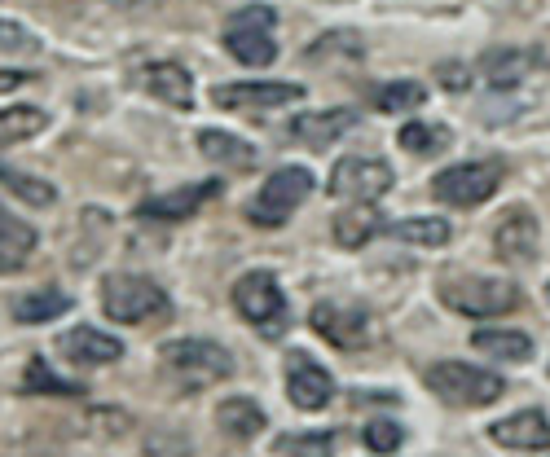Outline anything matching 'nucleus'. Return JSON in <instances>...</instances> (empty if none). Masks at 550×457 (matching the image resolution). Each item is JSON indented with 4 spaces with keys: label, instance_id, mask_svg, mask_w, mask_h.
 Instances as JSON below:
<instances>
[{
    "label": "nucleus",
    "instance_id": "obj_1",
    "mask_svg": "<svg viewBox=\"0 0 550 457\" xmlns=\"http://www.w3.org/2000/svg\"><path fill=\"white\" fill-rule=\"evenodd\" d=\"M423 383L445 400V405H462V409H476V405H493L506 383L493 370H480V365L467 361H436L423 370Z\"/></svg>",
    "mask_w": 550,
    "mask_h": 457
},
{
    "label": "nucleus",
    "instance_id": "obj_2",
    "mask_svg": "<svg viewBox=\"0 0 550 457\" xmlns=\"http://www.w3.org/2000/svg\"><path fill=\"white\" fill-rule=\"evenodd\" d=\"M163 365L181 378L185 392H198V387L220 383V378L234 374V356L220 348V343H207V339H172V343H163Z\"/></svg>",
    "mask_w": 550,
    "mask_h": 457
},
{
    "label": "nucleus",
    "instance_id": "obj_3",
    "mask_svg": "<svg viewBox=\"0 0 550 457\" xmlns=\"http://www.w3.org/2000/svg\"><path fill=\"white\" fill-rule=\"evenodd\" d=\"M172 304L163 295V286H154L150 277H132V273H115L102 282V312L110 321H124V326H141L150 317H163Z\"/></svg>",
    "mask_w": 550,
    "mask_h": 457
},
{
    "label": "nucleus",
    "instance_id": "obj_4",
    "mask_svg": "<svg viewBox=\"0 0 550 457\" xmlns=\"http://www.w3.org/2000/svg\"><path fill=\"white\" fill-rule=\"evenodd\" d=\"M308 194H313V172H308V167H295V163L278 167V172L260 185V194L247 203V220L260 229H278Z\"/></svg>",
    "mask_w": 550,
    "mask_h": 457
},
{
    "label": "nucleus",
    "instance_id": "obj_5",
    "mask_svg": "<svg viewBox=\"0 0 550 457\" xmlns=\"http://www.w3.org/2000/svg\"><path fill=\"white\" fill-rule=\"evenodd\" d=\"M234 308L264 334V339H278V334L286 330V299H282L278 277H273L269 269H251V273L238 277L234 282Z\"/></svg>",
    "mask_w": 550,
    "mask_h": 457
},
{
    "label": "nucleus",
    "instance_id": "obj_6",
    "mask_svg": "<svg viewBox=\"0 0 550 457\" xmlns=\"http://www.w3.org/2000/svg\"><path fill=\"white\" fill-rule=\"evenodd\" d=\"M392 167L383 159H370V154H348V159H339L330 167V198H339V203H374V198H383L392 189Z\"/></svg>",
    "mask_w": 550,
    "mask_h": 457
},
{
    "label": "nucleus",
    "instance_id": "obj_7",
    "mask_svg": "<svg viewBox=\"0 0 550 457\" xmlns=\"http://www.w3.org/2000/svg\"><path fill=\"white\" fill-rule=\"evenodd\" d=\"M440 299L462 317H502L520 304V291L502 277H458V282L440 286Z\"/></svg>",
    "mask_w": 550,
    "mask_h": 457
},
{
    "label": "nucleus",
    "instance_id": "obj_8",
    "mask_svg": "<svg viewBox=\"0 0 550 457\" xmlns=\"http://www.w3.org/2000/svg\"><path fill=\"white\" fill-rule=\"evenodd\" d=\"M502 185L498 163H454L432 181V194L449 207H480L484 198H493Z\"/></svg>",
    "mask_w": 550,
    "mask_h": 457
},
{
    "label": "nucleus",
    "instance_id": "obj_9",
    "mask_svg": "<svg viewBox=\"0 0 550 457\" xmlns=\"http://www.w3.org/2000/svg\"><path fill=\"white\" fill-rule=\"evenodd\" d=\"M308 326L322 334L326 343H335V348H366L370 339V312L357 308V304H335V299H322L313 312H308Z\"/></svg>",
    "mask_w": 550,
    "mask_h": 457
},
{
    "label": "nucleus",
    "instance_id": "obj_10",
    "mask_svg": "<svg viewBox=\"0 0 550 457\" xmlns=\"http://www.w3.org/2000/svg\"><path fill=\"white\" fill-rule=\"evenodd\" d=\"M286 396H291L295 409L317 414V409H326L330 396H335V378L308 352H286Z\"/></svg>",
    "mask_w": 550,
    "mask_h": 457
},
{
    "label": "nucleus",
    "instance_id": "obj_11",
    "mask_svg": "<svg viewBox=\"0 0 550 457\" xmlns=\"http://www.w3.org/2000/svg\"><path fill=\"white\" fill-rule=\"evenodd\" d=\"M300 97H304L300 84H282V80H251V84L212 88V102L220 110H278L286 102H300Z\"/></svg>",
    "mask_w": 550,
    "mask_h": 457
},
{
    "label": "nucleus",
    "instance_id": "obj_12",
    "mask_svg": "<svg viewBox=\"0 0 550 457\" xmlns=\"http://www.w3.org/2000/svg\"><path fill=\"white\" fill-rule=\"evenodd\" d=\"M537 247H542V229H537V216L524 207H511L506 216L493 225V251L511 264H528L537 260Z\"/></svg>",
    "mask_w": 550,
    "mask_h": 457
},
{
    "label": "nucleus",
    "instance_id": "obj_13",
    "mask_svg": "<svg viewBox=\"0 0 550 457\" xmlns=\"http://www.w3.org/2000/svg\"><path fill=\"white\" fill-rule=\"evenodd\" d=\"M489 440L498 449H515V453H542L550 449V418L542 409H520L511 418H498L489 427Z\"/></svg>",
    "mask_w": 550,
    "mask_h": 457
},
{
    "label": "nucleus",
    "instance_id": "obj_14",
    "mask_svg": "<svg viewBox=\"0 0 550 457\" xmlns=\"http://www.w3.org/2000/svg\"><path fill=\"white\" fill-rule=\"evenodd\" d=\"M58 352H66V361L80 365V370H97V365H110L124 356V343L115 334L97 330V326H75L58 339Z\"/></svg>",
    "mask_w": 550,
    "mask_h": 457
},
{
    "label": "nucleus",
    "instance_id": "obj_15",
    "mask_svg": "<svg viewBox=\"0 0 550 457\" xmlns=\"http://www.w3.org/2000/svg\"><path fill=\"white\" fill-rule=\"evenodd\" d=\"M220 194V181H198V185H181V189H168V194H154L137 207L141 220H185L194 216L207 198Z\"/></svg>",
    "mask_w": 550,
    "mask_h": 457
},
{
    "label": "nucleus",
    "instance_id": "obj_16",
    "mask_svg": "<svg viewBox=\"0 0 550 457\" xmlns=\"http://www.w3.org/2000/svg\"><path fill=\"white\" fill-rule=\"evenodd\" d=\"M352 124H357V110H344V106H335V110H304V115L291 119V137L300 141V146L322 150V146H330V141L344 137Z\"/></svg>",
    "mask_w": 550,
    "mask_h": 457
},
{
    "label": "nucleus",
    "instance_id": "obj_17",
    "mask_svg": "<svg viewBox=\"0 0 550 457\" xmlns=\"http://www.w3.org/2000/svg\"><path fill=\"white\" fill-rule=\"evenodd\" d=\"M269 31L273 27H256V22H225V49L242 66H269L278 58V44H273Z\"/></svg>",
    "mask_w": 550,
    "mask_h": 457
},
{
    "label": "nucleus",
    "instance_id": "obj_18",
    "mask_svg": "<svg viewBox=\"0 0 550 457\" xmlns=\"http://www.w3.org/2000/svg\"><path fill=\"white\" fill-rule=\"evenodd\" d=\"M141 80H146V88L159 97V102H168L176 110H190L194 106V80H190V71H185V66L150 62L146 71H141Z\"/></svg>",
    "mask_w": 550,
    "mask_h": 457
},
{
    "label": "nucleus",
    "instance_id": "obj_19",
    "mask_svg": "<svg viewBox=\"0 0 550 457\" xmlns=\"http://www.w3.org/2000/svg\"><path fill=\"white\" fill-rule=\"evenodd\" d=\"M198 150H203V159H212L220 167H238V172H251L256 159H260L247 141L234 137V132H225V128H203L198 132Z\"/></svg>",
    "mask_w": 550,
    "mask_h": 457
},
{
    "label": "nucleus",
    "instance_id": "obj_20",
    "mask_svg": "<svg viewBox=\"0 0 550 457\" xmlns=\"http://www.w3.org/2000/svg\"><path fill=\"white\" fill-rule=\"evenodd\" d=\"M379 229H383V216L370 203H352L348 211H339V216H335V242H339V247H348V251L366 247Z\"/></svg>",
    "mask_w": 550,
    "mask_h": 457
},
{
    "label": "nucleus",
    "instance_id": "obj_21",
    "mask_svg": "<svg viewBox=\"0 0 550 457\" xmlns=\"http://www.w3.org/2000/svg\"><path fill=\"white\" fill-rule=\"evenodd\" d=\"M216 422L225 427V436H234V440H256L260 431H264V409L256 405V400H247V396H229V400H220Z\"/></svg>",
    "mask_w": 550,
    "mask_h": 457
},
{
    "label": "nucleus",
    "instance_id": "obj_22",
    "mask_svg": "<svg viewBox=\"0 0 550 457\" xmlns=\"http://www.w3.org/2000/svg\"><path fill=\"white\" fill-rule=\"evenodd\" d=\"M36 229L22 225L14 216H0V273H14L27 264V255L36 251Z\"/></svg>",
    "mask_w": 550,
    "mask_h": 457
},
{
    "label": "nucleus",
    "instance_id": "obj_23",
    "mask_svg": "<svg viewBox=\"0 0 550 457\" xmlns=\"http://www.w3.org/2000/svg\"><path fill=\"white\" fill-rule=\"evenodd\" d=\"M533 62L537 58L524 49H493V53H484V75H489L493 88H515L533 71Z\"/></svg>",
    "mask_w": 550,
    "mask_h": 457
},
{
    "label": "nucleus",
    "instance_id": "obj_24",
    "mask_svg": "<svg viewBox=\"0 0 550 457\" xmlns=\"http://www.w3.org/2000/svg\"><path fill=\"white\" fill-rule=\"evenodd\" d=\"M66 308H71V295L58 291V286H44V291L18 299V304H14V321H22V326H40V321L62 317Z\"/></svg>",
    "mask_w": 550,
    "mask_h": 457
},
{
    "label": "nucleus",
    "instance_id": "obj_25",
    "mask_svg": "<svg viewBox=\"0 0 550 457\" xmlns=\"http://www.w3.org/2000/svg\"><path fill=\"white\" fill-rule=\"evenodd\" d=\"M471 343H476L480 352H489V356H498V361H511V365H520L533 356V339L520 330H476L471 334Z\"/></svg>",
    "mask_w": 550,
    "mask_h": 457
},
{
    "label": "nucleus",
    "instance_id": "obj_26",
    "mask_svg": "<svg viewBox=\"0 0 550 457\" xmlns=\"http://www.w3.org/2000/svg\"><path fill=\"white\" fill-rule=\"evenodd\" d=\"M49 128V115L40 106H9L0 110V146H14V141H27L36 132Z\"/></svg>",
    "mask_w": 550,
    "mask_h": 457
},
{
    "label": "nucleus",
    "instance_id": "obj_27",
    "mask_svg": "<svg viewBox=\"0 0 550 457\" xmlns=\"http://www.w3.org/2000/svg\"><path fill=\"white\" fill-rule=\"evenodd\" d=\"M22 387H27V392H40V396H84L80 383L58 378L49 365L40 361V356H36V361H27V370H22Z\"/></svg>",
    "mask_w": 550,
    "mask_h": 457
},
{
    "label": "nucleus",
    "instance_id": "obj_28",
    "mask_svg": "<svg viewBox=\"0 0 550 457\" xmlns=\"http://www.w3.org/2000/svg\"><path fill=\"white\" fill-rule=\"evenodd\" d=\"M0 185L9 189V194H18L22 203H31V207H49L53 198V185L49 181H40V176H27V172H18V167H0Z\"/></svg>",
    "mask_w": 550,
    "mask_h": 457
},
{
    "label": "nucleus",
    "instance_id": "obj_29",
    "mask_svg": "<svg viewBox=\"0 0 550 457\" xmlns=\"http://www.w3.org/2000/svg\"><path fill=\"white\" fill-rule=\"evenodd\" d=\"M401 242H418V247H445L449 242V225L440 216H414V220H401L392 229Z\"/></svg>",
    "mask_w": 550,
    "mask_h": 457
},
{
    "label": "nucleus",
    "instance_id": "obj_30",
    "mask_svg": "<svg viewBox=\"0 0 550 457\" xmlns=\"http://www.w3.org/2000/svg\"><path fill=\"white\" fill-rule=\"evenodd\" d=\"M427 102V88L418 84V80H396V84H388V88H379V93H374V106L379 110H418Z\"/></svg>",
    "mask_w": 550,
    "mask_h": 457
},
{
    "label": "nucleus",
    "instance_id": "obj_31",
    "mask_svg": "<svg viewBox=\"0 0 550 457\" xmlns=\"http://www.w3.org/2000/svg\"><path fill=\"white\" fill-rule=\"evenodd\" d=\"M0 53H18V58H31V53H40V40L31 36L22 22L0 18Z\"/></svg>",
    "mask_w": 550,
    "mask_h": 457
},
{
    "label": "nucleus",
    "instance_id": "obj_32",
    "mask_svg": "<svg viewBox=\"0 0 550 457\" xmlns=\"http://www.w3.org/2000/svg\"><path fill=\"white\" fill-rule=\"evenodd\" d=\"M396 141H401L410 154H436L440 146H445V132L432 128V124H405Z\"/></svg>",
    "mask_w": 550,
    "mask_h": 457
},
{
    "label": "nucleus",
    "instance_id": "obj_33",
    "mask_svg": "<svg viewBox=\"0 0 550 457\" xmlns=\"http://www.w3.org/2000/svg\"><path fill=\"white\" fill-rule=\"evenodd\" d=\"M335 449V436L330 431H308V436H278L273 440V453H330Z\"/></svg>",
    "mask_w": 550,
    "mask_h": 457
},
{
    "label": "nucleus",
    "instance_id": "obj_34",
    "mask_svg": "<svg viewBox=\"0 0 550 457\" xmlns=\"http://www.w3.org/2000/svg\"><path fill=\"white\" fill-rule=\"evenodd\" d=\"M401 444H405V431L388 418H374L366 427V449H374V453H396Z\"/></svg>",
    "mask_w": 550,
    "mask_h": 457
},
{
    "label": "nucleus",
    "instance_id": "obj_35",
    "mask_svg": "<svg viewBox=\"0 0 550 457\" xmlns=\"http://www.w3.org/2000/svg\"><path fill=\"white\" fill-rule=\"evenodd\" d=\"M229 22H256V27H273V22H278V9L247 5V9H234V14H229Z\"/></svg>",
    "mask_w": 550,
    "mask_h": 457
},
{
    "label": "nucleus",
    "instance_id": "obj_36",
    "mask_svg": "<svg viewBox=\"0 0 550 457\" xmlns=\"http://www.w3.org/2000/svg\"><path fill=\"white\" fill-rule=\"evenodd\" d=\"M440 84L445 88H467V71H462V66H440Z\"/></svg>",
    "mask_w": 550,
    "mask_h": 457
},
{
    "label": "nucleus",
    "instance_id": "obj_37",
    "mask_svg": "<svg viewBox=\"0 0 550 457\" xmlns=\"http://www.w3.org/2000/svg\"><path fill=\"white\" fill-rule=\"evenodd\" d=\"M546 299H550V286H546Z\"/></svg>",
    "mask_w": 550,
    "mask_h": 457
}]
</instances>
